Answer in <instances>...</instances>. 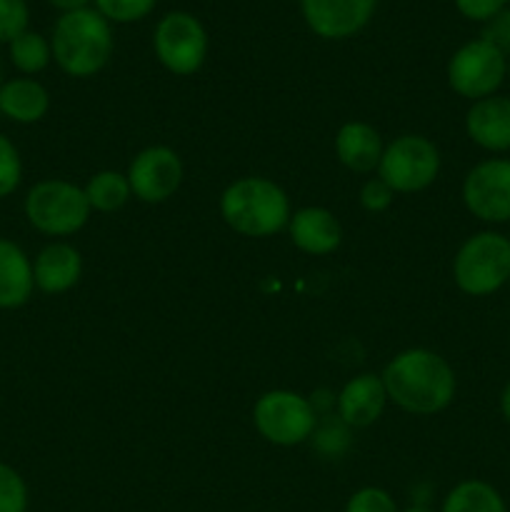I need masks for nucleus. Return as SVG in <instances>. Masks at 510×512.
<instances>
[{
  "mask_svg": "<svg viewBox=\"0 0 510 512\" xmlns=\"http://www.w3.org/2000/svg\"><path fill=\"white\" fill-rule=\"evenodd\" d=\"M380 380L388 398L408 413H438L455 395V375L450 365L440 355L423 348L400 353Z\"/></svg>",
  "mask_w": 510,
  "mask_h": 512,
  "instance_id": "1",
  "label": "nucleus"
},
{
  "mask_svg": "<svg viewBox=\"0 0 510 512\" xmlns=\"http://www.w3.org/2000/svg\"><path fill=\"white\" fill-rule=\"evenodd\" d=\"M53 50L60 68L75 78L93 75L108 63L113 53V33L98 10H73L55 23Z\"/></svg>",
  "mask_w": 510,
  "mask_h": 512,
  "instance_id": "2",
  "label": "nucleus"
},
{
  "mask_svg": "<svg viewBox=\"0 0 510 512\" xmlns=\"http://www.w3.org/2000/svg\"><path fill=\"white\" fill-rule=\"evenodd\" d=\"M220 210L230 228L253 238L278 233L290 218L285 193L265 178H243L230 185L220 200Z\"/></svg>",
  "mask_w": 510,
  "mask_h": 512,
  "instance_id": "3",
  "label": "nucleus"
},
{
  "mask_svg": "<svg viewBox=\"0 0 510 512\" xmlns=\"http://www.w3.org/2000/svg\"><path fill=\"white\" fill-rule=\"evenodd\" d=\"M453 273L463 293H495L510 280V240L498 233L473 235L455 255Z\"/></svg>",
  "mask_w": 510,
  "mask_h": 512,
  "instance_id": "4",
  "label": "nucleus"
},
{
  "mask_svg": "<svg viewBox=\"0 0 510 512\" xmlns=\"http://www.w3.org/2000/svg\"><path fill=\"white\" fill-rule=\"evenodd\" d=\"M25 215L45 235H70L85 225L90 203L85 190L65 180L38 183L25 198Z\"/></svg>",
  "mask_w": 510,
  "mask_h": 512,
  "instance_id": "5",
  "label": "nucleus"
},
{
  "mask_svg": "<svg viewBox=\"0 0 510 512\" xmlns=\"http://www.w3.org/2000/svg\"><path fill=\"white\" fill-rule=\"evenodd\" d=\"M380 180L390 190L413 193L428 188L440 168V155L430 140L420 135H403L380 158Z\"/></svg>",
  "mask_w": 510,
  "mask_h": 512,
  "instance_id": "6",
  "label": "nucleus"
},
{
  "mask_svg": "<svg viewBox=\"0 0 510 512\" xmlns=\"http://www.w3.org/2000/svg\"><path fill=\"white\" fill-rule=\"evenodd\" d=\"M255 428L275 445H298L310 438L315 428L313 405L288 390L265 393L253 410Z\"/></svg>",
  "mask_w": 510,
  "mask_h": 512,
  "instance_id": "7",
  "label": "nucleus"
},
{
  "mask_svg": "<svg viewBox=\"0 0 510 512\" xmlns=\"http://www.w3.org/2000/svg\"><path fill=\"white\" fill-rule=\"evenodd\" d=\"M505 55L495 45L485 43L483 38L463 45L458 53L450 58L448 80L450 88L463 98H488L490 93L500 88L505 78Z\"/></svg>",
  "mask_w": 510,
  "mask_h": 512,
  "instance_id": "8",
  "label": "nucleus"
},
{
  "mask_svg": "<svg viewBox=\"0 0 510 512\" xmlns=\"http://www.w3.org/2000/svg\"><path fill=\"white\" fill-rule=\"evenodd\" d=\"M155 53L160 63L178 75H190L203 65L208 35L190 13H168L155 28Z\"/></svg>",
  "mask_w": 510,
  "mask_h": 512,
  "instance_id": "9",
  "label": "nucleus"
},
{
  "mask_svg": "<svg viewBox=\"0 0 510 512\" xmlns=\"http://www.w3.org/2000/svg\"><path fill=\"white\" fill-rule=\"evenodd\" d=\"M470 213L488 223L510 220V160H485L475 165L463 185Z\"/></svg>",
  "mask_w": 510,
  "mask_h": 512,
  "instance_id": "10",
  "label": "nucleus"
},
{
  "mask_svg": "<svg viewBox=\"0 0 510 512\" xmlns=\"http://www.w3.org/2000/svg\"><path fill=\"white\" fill-rule=\"evenodd\" d=\"M183 178L180 158L170 148H148L133 160L128 173L130 190L145 203H163L178 190Z\"/></svg>",
  "mask_w": 510,
  "mask_h": 512,
  "instance_id": "11",
  "label": "nucleus"
},
{
  "mask_svg": "<svg viewBox=\"0 0 510 512\" xmlns=\"http://www.w3.org/2000/svg\"><path fill=\"white\" fill-rule=\"evenodd\" d=\"M378 0H300L303 15L320 38H348L373 15Z\"/></svg>",
  "mask_w": 510,
  "mask_h": 512,
  "instance_id": "12",
  "label": "nucleus"
},
{
  "mask_svg": "<svg viewBox=\"0 0 510 512\" xmlns=\"http://www.w3.org/2000/svg\"><path fill=\"white\" fill-rule=\"evenodd\" d=\"M465 128L485 150L510 148V98H483L468 110Z\"/></svg>",
  "mask_w": 510,
  "mask_h": 512,
  "instance_id": "13",
  "label": "nucleus"
},
{
  "mask_svg": "<svg viewBox=\"0 0 510 512\" xmlns=\"http://www.w3.org/2000/svg\"><path fill=\"white\" fill-rule=\"evenodd\" d=\"M385 398H388V393H385L383 380L375 378V375H358L340 393V418H343V423L353 425V428L373 425L383 413Z\"/></svg>",
  "mask_w": 510,
  "mask_h": 512,
  "instance_id": "14",
  "label": "nucleus"
},
{
  "mask_svg": "<svg viewBox=\"0 0 510 512\" xmlns=\"http://www.w3.org/2000/svg\"><path fill=\"white\" fill-rule=\"evenodd\" d=\"M290 238L310 255H325L340 245V225L323 208L298 210L290 220Z\"/></svg>",
  "mask_w": 510,
  "mask_h": 512,
  "instance_id": "15",
  "label": "nucleus"
},
{
  "mask_svg": "<svg viewBox=\"0 0 510 512\" xmlns=\"http://www.w3.org/2000/svg\"><path fill=\"white\" fill-rule=\"evenodd\" d=\"M33 265L23 250L0 238V308H20L33 293Z\"/></svg>",
  "mask_w": 510,
  "mask_h": 512,
  "instance_id": "16",
  "label": "nucleus"
},
{
  "mask_svg": "<svg viewBox=\"0 0 510 512\" xmlns=\"http://www.w3.org/2000/svg\"><path fill=\"white\" fill-rule=\"evenodd\" d=\"M33 278L35 285L45 293H65V290H70L80 278L78 250L65 243L48 245L35 260Z\"/></svg>",
  "mask_w": 510,
  "mask_h": 512,
  "instance_id": "17",
  "label": "nucleus"
},
{
  "mask_svg": "<svg viewBox=\"0 0 510 512\" xmlns=\"http://www.w3.org/2000/svg\"><path fill=\"white\" fill-rule=\"evenodd\" d=\"M335 150L343 165H348L355 173H368L375 165H380V158H383L380 135L365 123L343 125L335 140Z\"/></svg>",
  "mask_w": 510,
  "mask_h": 512,
  "instance_id": "18",
  "label": "nucleus"
},
{
  "mask_svg": "<svg viewBox=\"0 0 510 512\" xmlns=\"http://www.w3.org/2000/svg\"><path fill=\"white\" fill-rule=\"evenodd\" d=\"M0 113L15 123H35L48 113V93L35 80H10L0 88Z\"/></svg>",
  "mask_w": 510,
  "mask_h": 512,
  "instance_id": "19",
  "label": "nucleus"
},
{
  "mask_svg": "<svg viewBox=\"0 0 510 512\" xmlns=\"http://www.w3.org/2000/svg\"><path fill=\"white\" fill-rule=\"evenodd\" d=\"M443 512H508L493 485L483 480H465L455 485L443 503Z\"/></svg>",
  "mask_w": 510,
  "mask_h": 512,
  "instance_id": "20",
  "label": "nucleus"
},
{
  "mask_svg": "<svg viewBox=\"0 0 510 512\" xmlns=\"http://www.w3.org/2000/svg\"><path fill=\"white\" fill-rule=\"evenodd\" d=\"M85 195H88L90 208H98L103 213H110V210L123 208L125 200L130 195V183L128 178H123L120 173H113V170H105V173H98L90 178L88 188H85Z\"/></svg>",
  "mask_w": 510,
  "mask_h": 512,
  "instance_id": "21",
  "label": "nucleus"
},
{
  "mask_svg": "<svg viewBox=\"0 0 510 512\" xmlns=\"http://www.w3.org/2000/svg\"><path fill=\"white\" fill-rule=\"evenodd\" d=\"M10 60L15 63V68L23 70V73H38L48 65L50 60V45L45 43L43 35L30 33L25 30L23 35L10 43Z\"/></svg>",
  "mask_w": 510,
  "mask_h": 512,
  "instance_id": "22",
  "label": "nucleus"
},
{
  "mask_svg": "<svg viewBox=\"0 0 510 512\" xmlns=\"http://www.w3.org/2000/svg\"><path fill=\"white\" fill-rule=\"evenodd\" d=\"M28 510V488L10 465L0 463V512Z\"/></svg>",
  "mask_w": 510,
  "mask_h": 512,
  "instance_id": "23",
  "label": "nucleus"
},
{
  "mask_svg": "<svg viewBox=\"0 0 510 512\" xmlns=\"http://www.w3.org/2000/svg\"><path fill=\"white\" fill-rule=\"evenodd\" d=\"M98 13L115 23H133L155 8V0H95Z\"/></svg>",
  "mask_w": 510,
  "mask_h": 512,
  "instance_id": "24",
  "label": "nucleus"
},
{
  "mask_svg": "<svg viewBox=\"0 0 510 512\" xmlns=\"http://www.w3.org/2000/svg\"><path fill=\"white\" fill-rule=\"evenodd\" d=\"M28 28L25 0H0V43H13Z\"/></svg>",
  "mask_w": 510,
  "mask_h": 512,
  "instance_id": "25",
  "label": "nucleus"
},
{
  "mask_svg": "<svg viewBox=\"0 0 510 512\" xmlns=\"http://www.w3.org/2000/svg\"><path fill=\"white\" fill-rule=\"evenodd\" d=\"M20 173H23V165H20L18 150L5 135H0V198L18 188Z\"/></svg>",
  "mask_w": 510,
  "mask_h": 512,
  "instance_id": "26",
  "label": "nucleus"
},
{
  "mask_svg": "<svg viewBox=\"0 0 510 512\" xmlns=\"http://www.w3.org/2000/svg\"><path fill=\"white\" fill-rule=\"evenodd\" d=\"M345 512H398L395 500L380 488H363L348 500Z\"/></svg>",
  "mask_w": 510,
  "mask_h": 512,
  "instance_id": "27",
  "label": "nucleus"
},
{
  "mask_svg": "<svg viewBox=\"0 0 510 512\" xmlns=\"http://www.w3.org/2000/svg\"><path fill=\"white\" fill-rule=\"evenodd\" d=\"M483 40L495 45L503 55L510 53V8H503L495 18L488 20V25L483 28Z\"/></svg>",
  "mask_w": 510,
  "mask_h": 512,
  "instance_id": "28",
  "label": "nucleus"
},
{
  "mask_svg": "<svg viewBox=\"0 0 510 512\" xmlns=\"http://www.w3.org/2000/svg\"><path fill=\"white\" fill-rule=\"evenodd\" d=\"M455 5H458L465 18L488 23L490 18H495L505 8V0H455Z\"/></svg>",
  "mask_w": 510,
  "mask_h": 512,
  "instance_id": "29",
  "label": "nucleus"
},
{
  "mask_svg": "<svg viewBox=\"0 0 510 512\" xmlns=\"http://www.w3.org/2000/svg\"><path fill=\"white\" fill-rule=\"evenodd\" d=\"M390 200H393V190H390L383 180H370V183H365L363 190H360V203L368 210H373V213L388 208Z\"/></svg>",
  "mask_w": 510,
  "mask_h": 512,
  "instance_id": "30",
  "label": "nucleus"
},
{
  "mask_svg": "<svg viewBox=\"0 0 510 512\" xmlns=\"http://www.w3.org/2000/svg\"><path fill=\"white\" fill-rule=\"evenodd\" d=\"M48 3L55 5V8L65 10V13H73V10H83L90 0H48Z\"/></svg>",
  "mask_w": 510,
  "mask_h": 512,
  "instance_id": "31",
  "label": "nucleus"
},
{
  "mask_svg": "<svg viewBox=\"0 0 510 512\" xmlns=\"http://www.w3.org/2000/svg\"><path fill=\"white\" fill-rule=\"evenodd\" d=\"M500 408H503V415H505V420H508V423H510V383L505 385V390H503V398H500Z\"/></svg>",
  "mask_w": 510,
  "mask_h": 512,
  "instance_id": "32",
  "label": "nucleus"
},
{
  "mask_svg": "<svg viewBox=\"0 0 510 512\" xmlns=\"http://www.w3.org/2000/svg\"><path fill=\"white\" fill-rule=\"evenodd\" d=\"M405 512H433L430 508H423V505H415V508H408Z\"/></svg>",
  "mask_w": 510,
  "mask_h": 512,
  "instance_id": "33",
  "label": "nucleus"
},
{
  "mask_svg": "<svg viewBox=\"0 0 510 512\" xmlns=\"http://www.w3.org/2000/svg\"><path fill=\"white\" fill-rule=\"evenodd\" d=\"M508 283H510V280H508Z\"/></svg>",
  "mask_w": 510,
  "mask_h": 512,
  "instance_id": "34",
  "label": "nucleus"
},
{
  "mask_svg": "<svg viewBox=\"0 0 510 512\" xmlns=\"http://www.w3.org/2000/svg\"><path fill=\"white\" fill-rule=\"evenodd\" d=\"M508 70H510V68H508Z\"/></svg>",
  "mask_w": 510,
  "mask_h": 512,
  "instance_id": "35",
  "label": "nucleus"
}]
</instances>
